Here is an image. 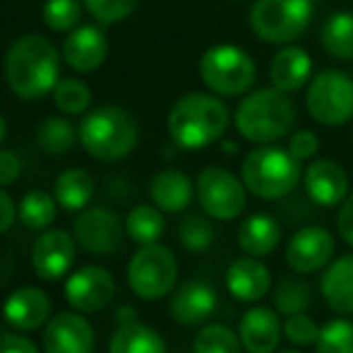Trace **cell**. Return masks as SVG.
Returning a JSON list of instances; mask_svg holds the SVG:
<instances>
[{"instance_id":"1","label":"cell","mask_w":353,"mask_h":353,"mask_svg":"<svg viewBox=\"0 0 353 353\" xmlns=\"http://www.w3.org/2000/svg\"><path fill=\"white\" fill-rule=\"evenodd\" d=\"M3 74L14 97L22 101H37L53 94L61 82V53L41 34H24L10 43Z\"/></svg>"},{"instance_id":"2","label":"cell","mask_w":353,"mask_h":353,"mask_svg":"<svg viewBox=\"0 0 353 353\" xmlns=\"http://www.w3.org/2000/svg\"><path fill=\"white\" fill-rule=\"evenodd\" d=\"M168 135L183 149H205L223 140L231 125V111L219 94L190 92L168 111Z\"/></svg>"},{"instance_id":"3","label":"cell","mask_w":353,"mask_h":353,"mask_svg":"<svg viewBox=\"0 0 353 353\" xmlns=\"http://www.w3.org/2000/svg\"><path fill=\"white\" fill-rule=\"evenodd\" d=\"M236 130L252 144H276L293 132L298 111L293 99L276 87L245 94L236 108Z\"/></svg>"},{"instance_id":"4","label":"cell","mask_w":353,"mask_h":353,"mask_svg":"<svg viewBox=\"0 0 353 353\" xmlns=\"http://www.w3.org/2000/svg\"><path fill=\"white\" fill-rule=\"evenodd\" d=\"M84 152L97 161H123L140 142V125L123 106H99L84 113L77 128Z\"/></svg>"},{"instance_id":"5","label":"cell","mask_w":353,"mask_h":353,"mask_svg":"<svg viewBox=\"0 0 353 353\" xmlns=\"http://www.w3.org/2000/svg\"><path fill=\"white\" fill-rule=\"evenodd\" d=\"M241 178L248 192L260 200H283L303 181L301 161L288 149L276 144H260L245 154L241 163Z\"/></svg>"},{"instance_id":"6","label":"cell","mask_w":353,"mask_h":353,"mask_svg":"<svg viewBox=\"0 0 353 353\" xmlns=\"http://www.w3.org/2000/svg\"><path fill=\"white\" fill-rule=\"evenodd\" d=\"M310 0H255L248 12L250 32L262 43L286 46L307 32L315 17Z\"/></svg>"},{"instance_id":"7","label":"cell","mask_w":353,"mask_h":353,"mask_svg":"<svg viewBox=\"0 0 353 353\" xmlns=\"http://www.w3.org/2000/svg\"><path fill=\"white\" fill-rule=\"evenodd\" d=\"M200 79L212 94L243 97L257 79V68L250 53L233 43H214L200 58Z\"/></svg>"},{"instance_id":"8","label":"cell","mask_w":353,"mask_h":353,"mask_svg":"<svg viewBox=\"0 0 353 353\" xmlns=\"http://www.w3.org/2000/svg\"><path fill=\"white\" fill-rule=\"evenodd\" d=\"M305 108L317 125H346L353 121V77L341 70L317 72L307 84Z\"/></svg>"},{"instance_id":"9","label":"cell","mask_w":353,"mask_h":353,"mask_svg":"<svg viewBox=\"0 0 353 353\" xmlns=\"http://www.w3.org/2000/svg\"><path fill=\"white\" fill-rule=\"evenodd\" d=\"M178 281V260L171 248L140 245L128 265V286L142 301H161L173 291Z\"/></svg>"},{"instance_id":"10","label":"cell","mask_w":353,"mask_h":353,"mask_svg":"<svg viewBox=\"0 0 353 353\" xmlns=\"http://www.w3.org/2000/svg\"><path fill=\"white\" fill-rule=\"evenodd\" d=\"M195 195L202 212L216 221H233L248 205V188L243 178L221 166L202 168L195 183Z\"/></svg>"},{"instance_id":"11","label":"cell","mask_w":353,"mask_h":353,"mask_svg":"<svg viewBox=\"0 0 353 353\" xmlns=\"http://www.w3.org/2000/svg\"><path fill=\"white\" fill-rule=\"evenodd\" d=\"M125 223L108 207H87L74 219V241L89 255H111L121 250Z\"/></svg>"},{"instance_id":"12","label":"cell","mask_w":353,"mask_h":353,"mask_svg":"<svg viewBox=\"0 0 353 353\" xmlns=\"http://www.w3.org/2000/svg\"><path fill=\"white\" fill-rule=\"evenodd\" d=\"M334 252V236L325 226H303L288 238L283 260H286L288 270L305 276L325 270Z\"/></svg>"},{"instance_id":"13","label":"cell","mask_w":353,"mask_h":353,"mask_svg":"<svg viewBox=\"0 0 353 353\" xmlns=\"http://www.w3.org/2000/svg\"><path fill=\"white\" fill-rule=\"evenodd\" d=\"M116 296V279L99 265H87L72 272L65 281V301L77 312L106 310Z\"/></svg>"},{"instance_id":"14","label":"cell","mask_w":353,"mask_h":353,"mask_svg":"<svg viewBox=\"0 0 353 353\" xmlns=\"http://www.w3.org/2000/svg\"><path fill=\"white\" fill-rule=\"evenodd\" d=\"M74 255H77V241L70 233L63 228H46L32 248V267L39 279L58 281L70 272Z\"/></svg>"},{"instance_id":"15","label":"cell","mask_w":353,"mask_h":353,"mask_svg":"<svg viewBox=\"0 0 353 353\" xmlns=\"http://www.w3.org/2000/svg\"><path fill=\"white\" fill-rule=\"evenodd\" d=\"M43 353H92L94 327L84 320L82 312L65 310L53 315L43 327L41 336Z\"/></svg>"},{"instance_id":"16","label":"cell","mask_w":353,"mask_h":353,"mask_svg":"<svg viewBox=\"0 0 353 353\" xmlns=\"http://www.w3.org/2000/svg\"><path fill=\"white\" fill-rule=\"evenodd\" d=\"M303 188L317 207H339L349 197V176L332 159H312L303 171Z\"/></svg>"},{"instance_id":"17","label":"cell","mask_w":353,"mask_h":353,"mask_svg":"<svg viewBox=\"0 0 353 353\" xmlns=\"http://www.w3.org/2000/svg\"><path fill=\"white\" fill-rule=\"evenodd\" d=\"M3 317L17 332H37L51 320V298L39 286L14 288L3 305Z\"/></svg>"},{"instance_id":"18","label":"cell","mask_w":353,"mask_h":353,"mask_svg":"<svg viewBox=\"0 0 353 353\" xmlns=\"http://www.w3.org/2000/svg\"><path fill=\"white\" fill-rule=\"evenodd\" d=\"M219 296L207 281L190 279L178 286L171 298V317L183 327H200L216 312Z\"/></svg>"},{"instance_id":"19","label":"cell","mask_w":353,"mask_h":353,"mask_svg":"<svg viewBox=\"0 0 353 353\" xmlns=\"http://www.w3.org/2000/svg\"><path fill=\"white\" fill-rule=\"evenodd\" d=\"M108 56V41L106 34L97 24H82L74 27L70 37L63 43V61L70 70L87 74L103 65Z\"/></svg>"},{"instance_id":"20","label":"cell","mask_w":353,"mask_h":353,"mask_svg":"<svg viewBox=\"0 0 353 353\" xmlns=\"http://www.w3.org/2000/svg\"><path fill=\"white\" fill-rule=\"evenodd\" d=\"M238 336L248 353H274L283 336L281 317L274 307L255 305L241 317Z\"/></svg>"},{"instance_id":"21","label":"cell","mask_w":353,"mask_h":353,"mask_svg":"<svg viewBox=\"0 0 353 353\" xmlns=\"http://www.w3.org/2000/svg\"><path fill=\"white\" fill-rule=\"evenodd\" d=\"M226 288L238 303H257L272 291V272L260 257H236L226 270Z\"/></svg>"},{"instance_id":"22","label":"cell","mask_w":353,"mask_h":353,"mask_svg":"<svg viewBox=\"0 0 353 353\" xmlns=\"http://www.w3.org/2000/svg\"><path fill=\"white\" fill-rule=\"evenodd\" d=\"M312 74V58L305 48L296 46V43H286L270 63V79L272 87L281 89V92L291 94L303 89L310 82Z\"/></svg>"},{"instance_id":"23","label":"cell","mask_w":353,"mask_h":353,"mask_svg":"<svg viewBox=\"0 0 353 353\" xmlns=\"http://www.w3.org/2000/svg\"><path fill=\"white\" fill-rule=\"evenodd\" d=\"M149 197L166 214L185 212L195 197V183L190 181L188 173L178 168H163L149 183Z\"/></svg>"},{"instance_id":"24","label":"cell","mask_w":353,"mask_h":353,"mask_svg":"<svg viewBox=\"0 0 353 353\" xmlns=\"http://www.w3.org/2000/svg\"><path fill=\"white\" fill-rule=\"evenodd\" d=\"M320 293L336 315H353V255H341L325 267Z\"/></svg>"},{"instance_id":"25","label":"cell","mask_w":353,"mask_h":353,"mask_svg":"<svg viewBox=\"0 0 353 353\" xmlns=\"http://www.w3.org/2000/svg\"><path fill=\"white\" fill-rule=\"evenodd\" d=\"M281 226L274 216L255 212L245 216L238 226V248L250 257H267L279 248Z\"/></svg>"},{"instance_id":"26","label":"cell","mask_w":353,"mask_h":353,"mask_svg":"<svg viewBox=\"0 0 353 353\" xmlns=\"http://www.w3.org/2000/svg\"><path fill=\"white\" fill-rule=\"evenodd\" d=\"M108 353H168V349L163 336L154 327L135 320L113 332Z\"/></svg>"},{"instance_id":"27","label":"cell","mask_w":353,"mask_h":353,"mask_svg":"<svg viewBox=\"0 0 353 353\" xmlns=\"http://www.w3.org/2000/svg\"><path fill=\"white\" fill-rule=\"evenodd\" d=\"M94 178L84 168H68L56 178L53 197L65 212H82L94 197Z\"/></svg>"},{"instance_id":"28","label":"cell","mask_w":353,"mask_h":353,"mask_svg":"<svg viewBox=\"0 0 353 353\" xmlns=\"http://www.w3.org/2000/svg\"><path fill=\"white\" fill-rule=\"evenodd\" d=\"M320 43L336 61H353V12L330 14L320 27Z\"/></svg>"},{"instance_id":"29","label":"cell","mask_w":353,"mask_h":353,"mask_svg":"<svg viewBox=\"0 0 353 353\" xmlns=\"http://www.w3.org/2000/svg\"><path fill=\"white\" fill-rule=\"evenodd\" d=\"M166 231V219L157 205H137L125 216V233L137 245H152Z\"/></svg>"},{"instance_id":"30","label":"cell","mask_w":353,"mask_h":353,"mask_svg":"<svg viewBox=\"0 0 353 353\" xmlns=\"http://www.w3.org/2000/svg\"><path fill=\"white\" fill-rule=\"evenodd\" d=\"M312 303V288L310 283L303 279V274L293 272L291 276H281L274 288V310L279 315H298L305 312Z\"/></svg>"},{"instance_id":"31","label":"cell","mask_w":353,"mask_h":353,"mask_svg":"<svg viewBox=\"0 0 353 353\" xmlns=\"http://www.w3.org/2000/svg\"><path fill=\"white\" fill-rule=\"evenodd\" d=\"M17 216L32 231H46L58 216V202L53 195L43 190H29L27 195L19 200Z\"/></svg>"},{"instance_id":"32","label":"cell","mask_w":353,"mask_h":353,"mask_svg":"<svg viewBox=\"0 0 353 353\" xmlns=\"http://www.w3.org/2000/svg\"><path fill=\"white\" fill-rule=\"evenodd\" d=\"M77 140H79V132L74 130V125L68 118L51 116L39 123L37 128V144L41 147V152L51 154V157L68 154Z\"/></svg>"},{"instance_id":"33","label":"cell","mask_w":353,"mask_h":353,"mask_svg":"<svg viewBox=\"0 0 353 353\" xmlns=\"http://www.w3.org/2000/svg\"><path fill=\"white\" fill-rule=\"evenodd\" d=\"M241 336L221 322H210L197 332L192 353H241Z\"/></svg>"},{"instance_id":"34","label":"cell","mask_w":353,"mask_h":353,"mask_svg":"<svg viewBox=\"0 0 353 353\" xmlns=\"http://www.w3.org/2000/svg\"><path fill=\"white\" fill-rule=\"evenodd\" d=\"M53 103L63 116H84L92 106V89L82 79H61L53 89Z\"/></svg>"},{"instance_id":"35","label":"cell","mask_w":353,"mask_h":353,"mask_svg":"<svg viewBox=\"0 0 353 353\" xmlns=\"http://www.w3.org/2000/svg\"><path fill=\"white\" fill-rule=\"evenodd\" d=\"M315 353H353V320L334 317L320 327Z\"/></svg>"},{"instance_id":"36","label":"cell","mask_w":353,"mask_h":353,"mask_svg":"<svg viewBox=\"0 0 353 353\" xmlns=\"http://www.w3.org/2000/svg\"><path fill=\"white\" fill-rule=\"evenodd\" d=\"M178 238L181 245L190 252H205L214 243V226L210 216L202 214H188L181 223H178Z\"/></svg>"},{"instance_id":"37","label":"cell","mask_w":353,"mask_h":353,"mask_svg":"<svg viewBox=\"0 0 353 353\" xmlns=\"http://www.w3.org/2000/svg\"><path fill=\"white\" fill-rule=\"evenodd\" d=\"M41 17L51 32H72L74 27H79V19H82V5L79 0H46Z\"/></svg>"},{"instance_id":"38","label":"cell","mask_w":353,"mask_h":353,"mask_svg":"<svg viewBox=\"0 0 353 353\" xmlns=\"http://www.w3.org/2000/svg\"><path fill=\"white\" fill-rule=\"evenodd\" d=\"M317 336H320V327L307 312H298V315H288L283 320V339L291 346L305 349V346H315Z\"/></svg>"},{"instance_id":"39","label":"cell","mask_w":353,"mask_h":353,"mask_svg":"<svg viewBox=\"0 0 353 353\" xmlns=\"http://www.w3.org/2000/svg\"><path fill=\"white\" fill-rule=\"evenodd\" d=\"M87 12L101 24H118L130 17L137 8V0H82Z\"/></svg>"},{"instance_id":"40","label":"cell","mask_w":353,"mask_h":353,"mask_svg":"<svg viewBox=\"0 0 353 353\" xmlns=\"http://www.w3.org/2000/svg\"><path fill=\"white\" fill-rule=\"evenodd\" d=\"M288 152L298 159V161H312L320 152V137L312 130H296L288 135Z\"/></svg>"},{"instance_id":"41","label":"cell","mask_w":353,"mask_h":353,"mask_svg":"<svg viewBox=\"0 0 353 353\" xmlns=\"http://www.w3.org/2000/svg\"><path fill=\"white\" fill-rule=\"evenodd\" d=\"M0 353H41L32 339H27L19 332L0 330Z\"/></svg>"},{"instance_id":"42","label":"cell","mask_w":353,"mask_h":353,"mask_svg":"<svg viewBox=\"0 0 353 353\" xmlns=\"http://www.w3.org/2000/svg\"><path fill=\"white\" fill-rule=\"evenodd\" d=\"M22 173V161L14 152L0 149V188L12 185Z\"/></svg>"},{"instance_id":"43","label":"cell","mask_w":353,"mask_h":353,"mask_svg":"<svg viewBox=\"0 0 353 353\" xmlns=\"http://www.w3.org/2000/svg\"><path fill=\"white\" fill-rule=\"evenodd\" d=\"M336 231H339L341 241L353 248V192H349V197L339 205V214H336Z\"/></svg>"},{"instance_id":"44","label":"cell","mask_w":353,"mask_h":353,"mask_svg":"<svg viewBox=\"0 0 353 353\" xmlns=\"http://www.w3.org/2000/svg\"><path fill=\"white\" fill-rule=\"evenodd\" d=\"M14 216H17V207H14L12 197L0 188V236L5 231H10V226L14 223Z\"/></svg>"},{"instance_id":"45","label":"cell","mask_w":353,"mask_h":353,"mask_svg":"<svg viewBox=\"0 0 353 353\" xmlns=\"http://www.w3.org/2000/svg\"><path fill=\"white\" fill-rule=\"evenodd\" d=\"M116 320L121 322V325H128V322H135L137 320V310L130 305H123L121 310L116 312Z\"/></svg>"},{"instance_id":"46","label":"cell","mask_w":353,"mask_h":353,"mask_svg":"<svg viewBox=\"0 0 353 353\" xmlns=\"http://www.w3.org/2000/svg\"><path fill=\"white\" fill-rule=\"evenodd\" d=\"M221 149H223V154L233 157V154H238V142H233V140H221Z\"/></svg>"},{"instance_id":"47","label":"cell","mask_w":353,"mask_h":353,"mask_svg":"<svg viewBox=\"0 0 353 353\" xmlns=\"http://www.w3.org/2000/svg\"><path fill=\"white\" fill-rule=\"evenodd\" d=\"M5 137H8V123H5V118L0 116V144L5 142Z\"/></svg>"},{"instance_id":"48","label":"cell","mask_w":353,"mask_h":353,"mask_svg":"<svg viewBox=\"0 0 353 353\" xmlns=\"http://www.w3.org/2000/svg\"><path fill=\"white\" fill-rule=\"evenodd\" d=\"M274 353H301V351H298V346H291V349H281V351H274Z\"/></svg>"},{"instance_id":"49","label":"cell","mask_w":353,"mask_h":353,"mask_svg":"<svg viewBox=\"0 0 353 353\" xmlns=\"http://www.w3.org/2000/svg\"><path fill=\"white\" fill-rule=\"evenodd\" d=\"M310 3H325V0H310Z\"/></svg>"}]
</instances>
